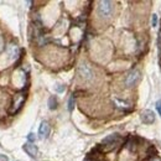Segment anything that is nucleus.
Segmentation results:
<instances>
[{
    "label": "nucleus",
    "instance_id": "nucleus-1",
    "mask_svg": "<svg viewBox=\"0 0 161 161\" xmlns=\"http://www.w3.org/2000/svg\"><path fill=\"white\" fill-rule=\"evenodd\" d=\"M77 72H78V76L83 81H92L93 77H94V72L91 68V66L88 63H84V62L79 63Z\"/></svg>",
    "mask_w": 161,
    "mask_h": 161
},
{
    "label": "nucleus",
    "instance_id": "nucleus-2",
    "mask_svg": "<svg viewBox=\"0 0 161 161\" xmlns=\"http://www.w3.org/2000/svg\"><path fill=\"white\" fill-rule=\"evenodd\" d=\"M113 13V3L112 1H99L98 4V15L100 18H109Z\"/></svg>",
    "mask_w": 161,
    "mask_h": 161
},
{
    "label": "nucleus",
    "instance_id": "nucleus-3",
    "mask_svg": "<svg viewBox=\"0 0 161 161\" xmlns=\"http://www.w3.org/2000/svg\"><path fill=\"white\" fill-rule=\"evenodd\" d=\"M140 78H141V73L138 70H133L125 77V86L130 88V87L135 86V84L140 81Z\"/></svg>",
    "mask_w": 161,
    "mask_h": 161
},
{
    "label": "nucleus",
    "instance_id": "nucleus-4",
    "mask_svg": "<svg viewBox=\"0 0 161 161\" xmlns=\"http://www.w3.org/2000/svg\"><path fill=\"white\" fill-rule=\"evenodd\" d=\"M22 149H24V151L26 152V154H27L30 157H36V156H37L39 149H37L36 145H33L32 142H26V144H24Z\"/></svg>",
    "mask_w": 161,
    "mask_h": 161
},
{
    "label": "nucleus",
    "instance_id": "nucleus-5",
    "mask_svg": "<svg viewBox=\"0 0 161 161\" xmlns=\"http://www.w3.org/2000/svg\"><path fill=\"white\" fill-rule=\"evenodd\" d=\"M50 131H51V129H50L48 123L47 122H42L41 125H40V128H39V137L41 139H46V138H48Z\"/></svg>",
    "mask_w": 161,
    "mask_h": 161
},
{
    "label": "nucleus",
    "instance_id": "nucleus-6",
    "mask_svg": "<svg viewBox=\"0 0 161 161\" xmlns=\"http://www.w3.org/2000/svg\"><path fill=\"white\" fill-rule=\"evenodd\" d=\"M141 120L145 124H152L155 120V114L151 111H149V109H146V111H144L141 113Z\"/></svg>",
    "mask_w": 161,
    "mask_h": 161
},
{
    "label": "nucleus",
    "instance_id": "nucleus-7",
    "mask_svg": "<svg viewBox=\"0 0 161 161\" xmlns=\"http://www.w3.org/2000/svg\"><path fill=\"white\" fill-rule=\"evenodd\" d=\"M6 52H7V55H9V57L11 58V60H15V58L19 56V47L14 44H11V45L7 46Z\"/></svg>",
    "mask_w": 161,
    "mask_h": 161
},
{
    "label": "nucleus",
    "instance_id": "nucleus-8",
    "mask_svg": "<svg viewBox=\"0 0 161 161\" xmlns=\"http://www.w3.org/2000/svg\"><path fill=\"white\" fill-rule=\"evenodd\" d=\"M48 108L51 109V111H53V109L57 108V99H56V97H51L48 99Z\"/></svg>",
    "mask_w": 161,
    "mask_h": 161
},
{
    "label": "nucleus",
    "instance_id": "nucleus-9",
    "mask_svg": "<svg viewBox=\"0 0 161 161\" xmlns=\"http://www.w3.org/2000/svg\"><path fill=\"white\" fill-rule=\"evenodd\" d=\"M114 103L116 104V107H119L122 109H129L130 108V105L128 103H125V102H120V100H118V99L114 100Z\"/></svg>",
    "mask_w": 161,
    "mask_h": 161
},
{
    "label": "nucleus",
    "instance_id": "nucleus-10",
    "mask_svg": "<svg viewBox=\"0 0 161 161\" xmlns=\"http://www.w3.org/2000/svg\"><path fill=\"white\" fill-rule=\"evenodd\" d=\"M73 108H74V97L71 96V97H70V100H68V111L72 112Z\"/></svg>",
    "mask_w": 161,
    "mask_h": 161
},
{
    "label": "nucleus",
    "instance_id": "nucleus-11",
    "mask_svg": "<svg viewBox=\"0 0 161 161\" xmlns=\"http://www.w3.org/2000/svg\"><path fill=\"white\" fill-rule=\"evenodd\" d=\"M55 91H56L57 93H62V92L65 91V86H62V84H56Z\"/></svg>",
    "mask_w": 161,
    "mask_h": 161
},
{
    "label": "nucleus",
    "instance_id": "nucleus-12",
    "mask_svg": "<svg viewBox=\"0 0 161 161\" xmlns=\"http://www.w3.org/2000/svg\"><path fill=\"white\" fill-rule=\"evenodd\" d=\"M151 25H152V26H156V25H157V16L156 15H152V20H151Z\"/></svg>",
    "mask_w": 161,
    "mask_h": 161
},
{
    "label": "nucleus",
    "instance_id": "nucleus-13",
    "mask_svg": "<svg viewBox=\"0 0 161 161\" xmlns=\"http://www.w3.org/2000/svg\"><path fill=\"white\" fill-rule=\"evenodd\" d=\"M27 139H29V141H30V142H32V141H35V139H36V137H35V134H32V133H30V134L27 135Z\"/></svg>",
    "mask_w": 161,
    "mask_h": 161
},
{
    "label": "nucleus",
    "instance_id": "nucleus-14",
    "mask_svg": "<svg viewBox=\"0 0 161 161\" xmlns=\"http://www.w3.org/2000/svg\"><path fill=\"white\" fill-rule=\"evenodd\" d=\"M156 109H157L159 114L161 115V100H157V103H156Z\"/></svg>",
    "mask_w": 161,
    "mask_h": 161
},
{
    "label": "nucleus",
    "instance_id": "nucleus-15",
    "mask_svg": "<svg viewBox=\"0 0 161 161\" xmlns=\"http://www.w3.org/2000/svg\"><path fill=\"white\" fill-rule=\"evenodd\" d=\"M0 161H9V159H7V156L0 154Z\"/></svg>",
    "mask_w": 161,
    "mask_h": 161
},
{
    "label": "nucleus",
    "instance_id": "nucleus-16",
    "mask_svg": "<svg viewBox=\"0 0 161 161\" xmlns=\"http://www.w3.org/2000/svg\"><path fill=\"white\" fill-rule=\"evenodd\" d=\"M155 161H161V160H159V159H156V160H155Z\"/></svg>",
    "mask_w": 161,
    "mask_h": 161
},
{
    "label": "nucleus",
    "instance_id": "nucleus-17",
    "mask_svg": "<svg viewBox=\"0 0 161 161\" xmlns=\"http://www.w3.org/2000/svg\"><path fill=\"white\" fill-rule=\"evenodd\" d=\"M84 161H89V160H88V159H87V160H84Z\"/></svg>",
    "mask_w": 161,
    "mask_h": 161
}]
</instances>
